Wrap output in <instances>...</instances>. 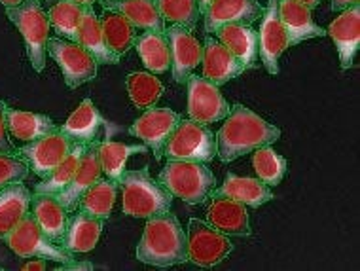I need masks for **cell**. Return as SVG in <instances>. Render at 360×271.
<instances>
[{"instance_id": "16", "label": "cell", "mask_w": 360, "mask_h": 271, "mask_svg": "<svg viewBox=\"0 0 360 271\" xmlns=\"http://www.w3.org/2000/svg\"><path fill=\"white\" fill-rule=\"evenodd\" d=\"M207 205V220L211 226L220 229L226 235L236 237H249L250 218L247 205L226 196H209Z\"/></svg>"}, {"instance_id": "17", "label": "cell", "mask_w": 360, "mask_h": 271, "mask_svg": "<svg viewBox=\"0 0 360 271\" xmlns=\"http://www.w3.org/2000/svg\"><path fill=\"white\" fill-rule=\"evenodd\" d=\"M97 144H99V139L87 144L86 152L82 156L80 165L76 169L75 179L70 180V184L65 190L53 196L69 213H72L78 207L80 197L103 177L99 154H97Z\"/></svg>"}, {"instance_id": "32", "label": "cell", "mask_w": 360, "mask_h": 271, "mask_svg": "<svg viewBox=\"0 0 360 271\" xmlns=\"http://www.w3.org/2000/svg\"><path fill=\"white\" fill-rule=\"evenodd\" d=\"M135 49L143 59L144 67L152 74H163L171 68V53L165 32L144 31L135 40Z\"/></svg>"}, {"instance_id": "26", "label": "cell", "mask_w": 360, "mask_h": 271, "mask_svg": "<svg viewBox=\"0 0 360 271\" xmlns=\"http://www.w3.org/2000/svg\"><path fill=\"white\" fill-rule=\"evenodd\" d=\"M6 130L8 135L12 137V139L31 142L44 135H50V133L57 131L59 127L46 114H34V112L6 108Z\"/></svg>"}, {"instance_id": "42", "label": "cell", "mask_w": 360, "mask_h": 271, "mask_svg": "<svg viewBox=\"0 0 360 271\" xmlns=\"http://www.w3.org/2000/svg\"><path fill=\"white\" fill-rule=\"evenodd\" d=\"M61 270H94V264H89V262L76 264V260H75V262H70V264H63Z\"/></svg>"}, {"instance_id": "38", "label": "cell", "mask_w": 360, "mask_h": 271, "mask_svg": "<svg viewBox=\"0 0 360 271\" xmlns=\"http://www.w3.org/2000/svg\"><path fill=\"white\" fill-rule=\"evenodd\" d=\"M154 2L165 23L182 25L193 32L201 18L198 0H154Z\"/></svg>"}, {"instance_id": "25", "label": "cell", "mask_w": 360, "mask_h": 271, "mask_svg": "<svg viewBox=\"0 0 360 271\" xmlns=\"http://www.w3.org/2000/svg\"><path fill=\"white\" fill-rule=\"evenodd\" d=\"M211 196H226L236 199L247 207H260V205L274 201L275 196L271 188L264 184L260 179H249V177H237L233 172H228L224 184L214 188Z\"/></svg>"}, {"instance_id": "10", "label": "cell", "mask_w": 360, "mask_h": 271, "mask_svg": "<svg viewBox=\"0 0 360 271\" xmlns=\"http://www.w3.org/2000/svg\"><path fill=\"white\" fill-rule=\"evenodd\" d=\"M76 142H72L61 130L44 135L37 141L27 142L25 146L15 148V156L29 163L34 175L40 179L50 177L51 171L72 152Z\"/></svg>"}, {"instance_id": "14", "label": "cell", "mask_w": 360, "mask_h": 271, "mask_svg": "<svg viewBox=\"0 0 360 271\" xmlns=\"http://www.w3.org/2000/svg\"><path fill=\"white\" fill-rule=\"evenodd\" d=\"M182 118L171 108H148L143 116L137 118L129 127V133L137 137L154 152L155 160L163 158V146L179 125Z\"/></svg>"}, {"instance_id": "35", "label": "cell", "mask_w": 360, "mask_h": 271, "mask_svg": "<svg viewBox=\"0 0 360 271\" xmlns=\"http://www.w3.org/2000/svg\"><path fill=\"white\" fill-rule=\"evenodd\" d=\"M84 8L69 0H57L56 4L48 10V18L53 31L59 37L67 38L69 42H78V29H80Z\"/></svg>"}, {"instance_id": "47", "label": "cell", "mask_w": 360, "mask_h": 271, "mask_svg": "<svg viewBox=\"0 0 360 271\" xmlns=\"http://www.w3.org/2000/svg\"><path fill=\"white\" fill-rule=\"evenodd\" d=\"M69 2H76L80 6H94L95 2H99V0H69Z\"/></svg>"}, {"instance_id": "2", "label": "cell", "mask_w": 360, "mask_h": 271, "mask_svg": "<svg viewBox=\"0 0 360 271\" xmlns=\"http://www.w3.org/2000/svg\"><path fill=\"white\" fill-rule=\"evenodd\" d=\"M137 260L154 267L186 264L188 239L176 216L163 213L148 218L137 245Z\"/></svg>"}, {"instance_id": "3", "label": "cell", "mask_w": 360, "mask_h": 271, "mask_svg": "<svg viewBox=\"0 0 360 271\" xmlns=\"http://www.w3.org/2000/svg\"><path fill=\"white\" fill-rule=\"evenodd\" d=\"M122 188V210L135 218H154L171 210L173 196L163 184L150 177L148 167L124 171L118 179Z\"/></svg>"}, {"instance_id": "46", "label": "cell", "mask_w": 360, "mask_h": 271, "mask_svg": "<svg viewBox=\"0 0 360 271\" xmlns=\"http://www.w3.org/2000/svg\"><path fill=\"white\" fill-rule=\"evenodd\" d=\"M298 2H302V4L309 8V10H315V8L321 4V0H298Z\"/></svg>"}, {"instance_id": "5", "label": "cell", "mask_w": 360, "mask_h": 271, "mask_svg": "<svg viewBox=\"0 0 360 271\" xmlns=\"http://www.w3.org/2000/svg\"><path fill=\"white\" fill-rule=\"evenodd\" d=\"M6 15L23 37L31 67L37 73H42L46 67V46L50 40L51 25L40 0H23L21 6L6 8Z\"/></svg>"}, {"instance_id": "30", "label": "cell", "mask_w": 360, "mask_h": 271, "mask_svg": "<svg viewBox=\"0 0 360 271\" xmlns=\"http://www.w3.org/2000/svg\"><path fill=\"white\" fill-rule=\"evenodd\" d=\"M120 184L112 179H103L101 177L89 190L80 197L78 209L86 215L99 218V220H108L114 209V203L118 199Z\"/></svg>"}, {"instance_id": "6", "label": "cell", "mask_w": 360, "mask_h": 271, "mask_svg": "<svg viewBox=\"0 0 360 271\" xmlns=\"http://www.w3.org/2000/svg\"><path fill=\"white\" fill-rule=\"evenodd\" d=\"M167 161H199L209 163L217 158V137L203 123L180 120L163 146Z\"/></svg>"}, {"instance_id": "41", "label": "cell", "mask_w": 360, "mask_h": 271, "mask_svg": "<svg viewBox=\"0 0 360 271\" xmlns=\"http://www.w3.org/2000/svg\"><path fill=\"white\" fill-rule=\"evenodd\" d=\"M360 0H332L330 2V8L334 10V12H343V10H349V8L359 6Z\"/></svg>"}, {"instance_id": "7", "label": "cell", "mask_w": 360, "mask_h": 271, "mask_svg": "<svg viewBox=\"0 0 360 271\" xmlns=\"http://www.w3.org/2000/svg\"><path fill=\"white\" fill-rule=\"evenodd\" d=\"M2 241L6 243L10 251H13L21 258L53 260L61 265L75 262V254L67 253L65 248L48 239V235L40 229L32 213H27L25 218Z\"/></svg>"}, {"instance_id": "34", "label": "cell", "mask_w": 360, "mask_h": 271, "mask_svg": "<svg viewBox=\"0 0 360 271\" xmlns=\"http://www.w3.org/2000/svg\"><path fill=\"white\" fill-rule=\"evenodd\" d=\"M87 144H75L72 152H70L59 165L51 171L50 177L42 179V182H38L34 186V194H48V196H57L59 191H63L70 184V180L75 179L76 169L80 165L82 156L86 152Z\"/></svg>"}, {"instance_id": "8", "label": "cell", "mask_w": 360, "mask_h": 271, "mask_svg": "<svg viewBox=\"0 0 360 271\" xmlns=\"http://www.w3.org/2000/svg\"><path fill=\"white\" fill-rule=\"evenodd\" d=\"M188 262L198 267H214L233 253V243L209 222L192 218L188 224Z\"/></svg>"}, {"instance_id": "19", "label": "cell", "mask_w": 360, "mask_h": 271, "mask_svg": "<svg viewBox=\"0 0 360 271\" xmlns=\"http://www.w3.org/2000/svg\"><path fill=\"white\" fill-rule=\"evenodd\" d=\"M201 63H203V78L214 86H224L247 70L243 67V63H239L231 56L230 49L212 37L205 38Z\"/></svg>"}, {"instance_id": "20", "label": "cell", "mask_w": 360, "mask_h": 271, "mask_svg": "<svg viewBox=\"0 0 360 271\" xmlns=\"http://www.w3.org/2000/svg\"><path fill=\"white\" fill-rule=\"evenodd\" d=\"M279 15L281 23L285 27L288 48L298 46L309 38L326 37V31L321 29L311 18L309 8L304 6L298 0H279Z\"/></svg>"}, {"instance_id": "44", "label": "cell", "mask_w": 360, "mask_h": 271, "mask_svg": "<svg viewBox=\"0 0 360 271\" xmlns=\"http://www.w3.org/2000/svg\"><path fill=\"white\" fill-rule=\"evenodd\" d=\"M0 4L4 8H18L23 4V0H0Z\"/></svg>"}, {"instance_id": "12", "label": "cell", "mask_w": 360, "mask_h": 271, "mask_svg": "<svg viewBox=\"0 0 360 271\" xmlns=\"http://www.w3.org/2000/svg\"><path fill=\"white\" fill-rule=\"evenodd\" d=\"M169 53H171V70L176 84H186L193 70L203 59V46L193 37V32L182 25L165 27Z\"/></svg>"}, {"instance_id": "31", "label": "cell", "mask_w": 360, "mask_h": 271, "mask_svg": "<svg viewBox=\"0 0 360 271\" xmlns=\"http://www.w3.org/2000/svg\"><path fill=\"white\" fill-rule=\"evenodd\" d=\"M105 18H101V27H103V34H105V42L114 56L122 61V57L127 56L131 48H135V40H137V29L116 12H108L105 10Z\"/></svg>"}, {"instance_id": "33", "label": "cell", "mask_w": 360, "mask_h": 271, "mask_svg": "<svg viewBox=\"0 0 360 271\" xmlns=\"http://www.w3.org/2000/svg\"><path fill=\"white\" fill-rule=\"evenodd\" d=\"M144 152H146V146L143 144H124V142L112 141H99L97 144L101 169L106 175V179L116 180V182L125 171V163L131 156L144 154Z\"/></svg>"}, {"instance_id": "4", "label": "cell", "mask_w": 360, "mask_h": 271, "mask_svg": "<svg viewBox=\"0 0 360 271\" xmlns=\"http://www.w3.org/2000/svg\"><path fill=\"white\" fill-rule=\"evenodd\" d=\"M158 182L165 186L171 196L188 205L205 203L217 188L212 169L199 161H167L158 175Z\"/></svg>"}, {"instance_id": "37", "label": "cell", "mask_w": 360, "mask_h": 271, "mask_svg": "<svg viewBox=\"0 0 360 271\" xmlns=\"http://www.w3.org/2000/svg\"><path fill=\"white\" fill-rule=\"evenodd\" d=\"M252 167H255L258 179L271 188V186L281 184V180L285 179L286 171H288V161L281 154H277L274 148L262 146L255 150V154H252Z\"/></svg>"}, {"instance_id": "36", "label": "cell", "mask_w": 360, "mask_h": 271, "mask_svg": "<svg viewBox=\"0 0 360 271\" xmlns=\"http://www.w3.org/2000/svg\"><path fill=\"white\" fill-rule=\"evenodd\" d=\"M125 87L133 105L148 111L162 99L163 84L152 73H131L125 78Z\"/></svg>"}, {"instance_id": "45", "label": "cell", "mask_w": 360, "mask_h": 271, "mask_svg": "<svg viewBox=\"0 0 360 271\" xmlns=\"http://www.w3.org/2000/svg\"><path fill=\"white\" fill-rule=\"evenodd\" d=\"M211 2L212 0H198V8H199V13H201V18H203V13H205V10L209 8Z\"/></svg>"}, {"instance_id": "11", "label": "cell", "mask_w": 360, "mask_h": 271, "mask_svg": "<svg viewBox=\"0 0 360 271\" xmlns=\"http://www.w3.org/2000/svg\"><path fill=\"white\" fill-rule=\"evenodd\" d=\"M188 114L193 122L214 123L228 116L231 111L230 103L224 99L218 86L205 80L203 76L188 78Z\"/></svg>"}, {"instance_id": "27", "label": "cell", "mask_w": 360, "mask_h": 271, "mask_svg": "<svg viewBox=\"0 0 360 271\" xmlns=\"http://www.w3.org/2000/svg\"><path fill=\"white\" fill-rule=\"evenodd\" d=\"M103 123L105 120L97 111V106L91 103V99H86L59 130L76 144H89V142L97 141Z\"/></svg>"}, {"instance_id": "29", "label": "cell", "mask_w": 360, "mask_h": 271, "mask_svg": "<svg viewBox=\"0 0 360 271\" xmlns=\"http://www.w3.org/2000/svg\"><path fill=\"white\" fill-rule=\"evenodd\" d=\"M31 197L29 188L21 182L0 191V239H4L25 218L31 207Z\"/></svg>"}, {"instance_id": "13", "label": "cell", "mask_w": 360, "mask_h": 271, "mask_svg": "<svg viewBox=\"0 0 360 271\" xmlns=\"http://www.w3.org/2000/svg\"><path fill=\"white\" fill-rule=\"evenodd\" d=\"M260 31H258V53L267 73L279 74V57L288 49L285 27L281 23L279 0H267V8L262 13Z\"/></svg>"}, {"instance_id": "18", "label": "cell", "mask_w": 360, "mask_h": 271, "mask_svg": "<svg viewBox=\"0 0 360 271\" xmlns=\"http://www.w3.org/2000/svg\"><path fill=\"white\" fill-rule=\"evenodd\" d=\"M326 34L334 40L340 65L343 70H347L353 65L354 56L360 48V6L343 10L342 15L330 23Z\"/></svg>"}, {"instance_id": "24", "label": "cell", "mask_w": 360, "mask_h": 271, "mask_svg": "<svg viewBox=\"0 0 360 271\" xmlns=\"http://www.w3.org/2000/svg\"><path fill=\"white\" fill-rule=\"evenodd\" d=\"M32 216L44 234L48 235L51 243L61 246L63 235L69 224V210L65 209L53 196L48 194H32L31 197Z\"/></svg>"}, {"instance_id": "43", "label": "cell", "mask_w": 360, "mask_h": 271, "mask_svg": "<svg viewBox=\"0 0 360 271\" xmlns=\"http://www.w3.org/2000/svg\"><path fill=\"white\" fill-rule=\"evenodd\" d=\"M23 270L31 271V270H46V260L37 258L34 262H29V264L23 265Z\"/></svg>"}, {"instance_id": "40", "label": "cell", "mask_w": 360, "mask_h": 271, "mask_svg": "<svg viewBox=\"0 0 360 271\" xmlns=\"http://www.w3.org/2000/svg\"><path fill=\"white\" fill-rule=\"evenodd\" d=\"M6 108L8 105L4 101H0V154L15 156V148L10 142V135L6 130Z\"/></svg>"}, {"instance_id": "1", "label": "cell", "mask_w": 360, "mask_h": 271, "mask_svg": "<svg viewBox=\"0 0 360 271\" xmlns=\"http://www.w3.org/2000/svg\"><path fill=\"white\" fill-rule=\"evenodd\" d=\"M228 120L217 135V156L224 163L243 158L279 141L281 130L243 105L231 106Z\"/></svg>"}, {"instance_id": "21", "label": "cell", "mask_w": 360, "mask_h": 271, "mask_svg": "<svg viewBox=\"0 0 360 271\" xmlns=\"http://www.w3.org/2000/svg\"><path fill=\"white\" fill-rule=\"evenodd\" d=\"M105 228V220L94 218L78 210L76 215L69 216V224L63 235L61 248H65L70 254H84L94 251L99 237Z\"/></svg>"}, {"instance_id": "28", "label": "cell", "mask_w": 360, "mask_h": 271, "mask_svg": "<svg viewBox=\"0 0 360 271\" xmlns=\"http://www.w3.org/2000/svg\"><path fill=\"white\" fill-rule=\"evenodd\" d=\"M78 44L86 48L91 56L97 59L99 65H118L120 59L112 53L105 42L101 18L95 13L94 6L84 8L80 29H78Z\"/></svg>"}, {"instance_id": "39", "label": "cell", "mask_w": 360, "mask_h": 271, "mask_svg": "<svg viewBox=\"0 0 360 271\" xmlns=\"http://www.w3.org/2000/svg\"><path fill=\"white\" fill-rule=\"evenodd\" d=\"M29 163L23 158L12 154H0V191L8 186L18 184L29 177Z\"/></svg>"}, {"instance_id": "22", "label": "cell", "mask_w": 360, "mask_h": 271, "mask_svg": "<svg viewBox=\"0 0 360 271\" xmlns=\"http://www.w3.org/2000/svg\"><path fill=\"white\" fill-rule=\"evenodd\" d=\"M214 34L218 42L230 49L237 61L243 63V67L255 68L258 65V31H255L250 25H222Z\"/></svg>"}, {"instance_id": "15", "label": "cell", "mask_w": 360, "mask_h": 271, "mask_svg": "<svg viewBox=\"0 0 360 271\" xmlns=\"http://www.w3.org/2000/svg\"><path fill=\"white\" fill-rule=\"evenodd\" d=\"M262 13L264 8L258 0H212L203 13V25L207 34H211L222 25H252L262 19Z\"/></svg>"}, {"instance_id": "23", "label": "cell", "mask_w": 360, "mask_h": 271, "mask_svg": "<svg viewBox=\"0 0 360 271\" xmlns=\"http://www.w3.org/2000/svg\"><path fill=\"white\" fill-rule=\"evenodd\" d=\"M103 10L124 15L135 29L165 32V21L154 0H99Z\"/></svg>"}, {"instance_id": "9", "label": "cell", "mask_w": 360, "mask_h": 271, "mask_svg": "<svg viewBox=\"0 0 360 271\" xmlns=\"http://www.w3.org/2000/svg\"><path fill=\"white\" fill-rule=\"evenodd\" d=\"M46 51L59 65L65 84L70 89L84 86L86 82L95 80L99 63L86 48L78 42H67L61 38H50Z\"/></svg>"}]
</instances>
